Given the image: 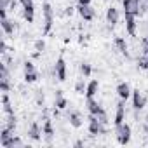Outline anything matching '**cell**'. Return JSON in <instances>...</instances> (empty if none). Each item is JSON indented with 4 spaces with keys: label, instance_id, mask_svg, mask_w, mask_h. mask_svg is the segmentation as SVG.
I'll use <instances>...</instances> for the list:
<instances>
[{
    "label": "cell",
    "instance_id": "d6a6232c",
    "mask_svg": "<svg viewBox=\"0 0 148 148\" xmlns=\"http://www.w3.org/2000/svg\"><path fill=\"white\" fill-rule=\"evenodd\" d=\"M141 52L146 56L148 54V37H143L141 38Z\"/></svg>",
    "mask_w": 148,
    "mask_h": 148
},
{
    "label": "cell",
    "instance_id": "9a60e30c",
    "mask_svg": "<svg viewBox=\"0 0 148 148\" xmlns=\"http://www.w3.org/2000/svg\"><path fill=\"white\" fill-rule=\"evenodd\" d=\"M54 96H56V98H54V108H58V110H66L68 99L63 96V91H56Z\"/></svg>",
    "mask_w": 148,
    "mask_h": 148
},
{
    "label": "cell",
    "instance_id": "cb8c5ba5",
    "mask_svg": "<svg viewBox=\"0 0 148 148\" xmlns=\"http://www.w3.org/2000/svg\"><path fill=\"white\" fill-rule=\"evenodd\" d=\"M80 73H82L84 79H89V77L92 75V66H91L89 63H82V64H80Z\"/></svg>",
    "mask_w": 148,
    "mask_h": 148
},
{
    "label": "cell",
    "instance_id": "5b68a950",
    "mask_svg": "<svg viewBox=\"0 0 148 148\" xmlns=\"http://www.w3.org/2000/svg\"><path fill=\"white\" fill-rule=\"evenodd\" d=\"M145 105H146V96H145L139 89H134V91H132V108H134V112L143 110Z\"/></svg>",
    "mask_w": 148,
    "mask_h": 148
},
{
    "label": "cell",
    "instance_id": "ffe728a7",
    "mask_svg": "<svg viewBox=\"0 0 148 148\" xmlns=\"http://www.w3.org/2000/svg\"><path fill=\"white\" fill-rule=\"evenodd\" d=\"M98 91H99V82H98V80H91V82L87 84L86 96H87V98H94V96L98 94Z\"/></svg>",
    "mask_w": 148,
    "mask_h": 148
},
{
    "label": "cell",
    "instance_id": "4316f807",
    "mask_svg": "<svg viewBox=\"0 0 148 148\" xmlns=\"http://www.w3.org/2000/svg\"><path fill=\"white\" fill-rule=\"evenodd\" d=\"M0 89H2V92H9L11 91V79H0Z\"/></svg>",
    "mask_w": 148,
    "mask_h": 148
},
{
    "label": "cell",
    "instance_id": "2e32d148",
    "mask_svg": "<svg viewBox=\"0 0 148 148\" xmlns=\"http://www.w3.org/2000/svg\"><path fill=\"white\" fill-rule=\"evenodd\" d=\"M68 122H70V125L71 127H75V129H80L82 127V117H80V113L79 112H70L68 113Z\"/></svg>",
    "mask_w": 148,
    "mask_h": 148
},
{
    "label": "cell",
    "instance_id": "74e56055",
    "mask_svg": "<svg viewBox=\"0 0 148 148\" xmlns=\"http://www.w3.org/2000/svg\"><path fill=\"white\" fill-rule=\"evenodd\" d=\"M64 14H66V16H71V14H73V7H66Z\"/></svg>",
    "mask_w": 148,
    "mask_h": 148
},
{
    "label": "cell",
    "instance_id": "7c38bea8",
    "mask_svg": "<svg viewBox=\"0 0 148 148\" xmlns=\"http://www.w3.org/2000/svg\"><path fill=\"white\" fill-rule=\"evenodd\" d=\"M115 91H117V96H119L120 99H124V101H125V99H127L129 96H132L131 86H129L127 82H120V84L117 86V89H115Z\"/></svg>",
    "mask_w": 148,
    "mask_h": 148
},
{
    "label": "cell",
    "instance_id": "8d00e7d4",
    "mask_svg": "<svg viewBox=\"0 0 148 148\" xmlns=\"http://www.w3.org/2000/svg\"><path fill=\"white\" fill-rule=\"evenodd\" d=\"M7 18V9H0V19H5Z\"/></svg>",
    "mask_w": 148,
    "mask_h": 148
},
{
    "label": "cell",
    "instance_id": "484cf974",
    "mask_svg": "<svg viewBox=\"0 0 148 148\" xmlns=\"http://www.w3.org/2000/svg\"><path fill=\"white\" fill-rule=\"evenodd\" d=\"M44 101H45L44 91H42V89H37V91H35V103H37L38 106H44Z\"/></svg>",
    "mask_w": 148,
    "mask_h": 148
},
{
    "label": "cell",
    "instance_id": "603a6c76",
    "mask_svg": "<svg viewBox=\"0 0 148 148\" xmlns=\"http://www.w3.org/2000/svg\"><path fill=\"white\" fill-rule=\"evenodd\" d=\"M40 79V75H38V71L35 70V71H26L25 73V82L26 84H33V82H37Z\"/></svg>",
    "mask_w": 148,
    "mask_h": 148
},
{
    "label": "cell",
    "instance_id": "f1b7e54d",
    "mask_svg": "<svg viewBox=\"0 0 148 148\" xmlns=\"http://www.w3.org/2000/svg\"><path fill=\"white\" fill-rule=\"evenodd\" d=\"M138 5H139V16H145L148 12V2L146 0H138Z\"/></svg>",
    "mask_w": 148,
    "mask_h": 148
},
{
    "label": "cell",
    "instance_id": "d6986e66",
    "mask_svg": "<svg viewBox=\"0 0 148 148\" xmlns=\"http://www.w3.org/2000/svg\"><path fill=\"white\" fill-rule=\"evenodd\" d=\"M23 18H25L26 23H33L35 21V7H33V4L23 7Z\"/></svg>",
    "mask_w": 148,
    "mask_h": 148
},
{
    "label": "cell",
    "instance_id": "d4e9b609",
    "mask_svg": "<svg viewBox=\"0 0 148 148\" xmlns=\"http://www.w3.org/2000/svg\"><path fill=\"white\" fill-rule=\"evenodd\" d=\"M86 89H87V84H86L82 79L75 82V92H77V94H86Z\"/></svg>",
    "mask_w": 148,
    "mask_h": 148
},
{
    "label": "cell",
    "instance_id": "8992f818",
    "mask_svg": "<svg viewBox=\"0 0 148 148\" xmlns=\"http://www.w3.org/2000/svg\"><path fill=\"white\" fill-rule=\"evenodd\" d=\"M122 9L124 14H132V16H139V5L138 0H122Z\"/></svg>",
    "mask_w": 148,
    "mask_h": 148
},
{
    "label": "cell",
    "instance_id": "9c48e42d",
    "mask_svg": "<svg viewBox=\"0 0 148 148\" xmlns=\"http://www.w3.org/2000/svg\"><path fill=\"white\" fill-rule=\"evenodd\" d=\"M119 19H120V12H119V9L113 7V5H110V7L106 9V23L113 28V26L119 23Z\"/></svg>",
    "mask_w": 148,
    "mask_h": 148
},
{
    "label": "cell",
    "instance_id": "f546056e",
    "mask_svg": "<svg viewBox=\"0 0 148 148\" xmlns=\"http://www.w3.org/2000/svg\"><path fill=\"white\" fill-rule=\"evenodd\" d=\"M138 66L141 68V70H148V58L143 54L141 58H138Z\"/></svg>",
    "mask_w": 148,
    "mask_h": 148
},
{
    "label": "cell",
    "instance_id": "277c9868",
    "mask_svg": "<svg viewBox=\"0 0 148 148\" xmlns=\"http://www.w3.org/2000/svg\"><path fill=\"white\" fill-rule=\"evenodd\" d=\"M89 132H91V136H99V134H105V132H106L105 125H103V124L98 120V117L92 115V113H89Z\"/></svg>",
    "mask_w": 148,
    "mask_h": 148
},
{
    "label": "cell",
    "instance_id": "44dd1931",
    "mask_svg": "<svg viewBox=\"0 0 148 148\" xmlns=\"http://www.w3.org/2000/svg\"><path fill=\"white\" fill-rule=\"evenodd\" d=\"M2 105H4V112L7 115H14V110H12V105H11V99H9V94L7 92L2 94Z\"/></svg>",
    "mask_w": 148,
    "mask_h": 148
},
{
    "label": "cell",
    "instance_id": "4fadbf2b",
    "mask_svg": "<svg viewBox=\"0 0 148 148\" xmlns=\"http://www.w3.org/2000/svg\"><path fill=\"white\" fill-rule=\"evenodd\" d=\"M113 45H115V49H117L120 54H124L125 58H129V45H127L125 38H122V37H115Z\"/></svg>",
    "mask_w": 148,
    "mask_h": 148
},
{
    "label": "cell",
    "instance_id": "52a82bcc",
    "mask_svg": "<svg viewBox=\"0 0 148 148\" xmlns=\"http://www.w3.org/2000/svg\"><path fill=\"white\" fill-rule=\"evenodd\" d=\"M77 12H79V16H80L84 21H92V19L96 18V11L92 9V5H80V4H79Z\"/></svg>",
    "mask_w": 148,
    "mask_h": 148
},
{
    "label": "cell",
    "instance_id": "f35d334b",
    "mask_svg": "<svg viewBox=\"0 0 148 148\" xmlns=\"http://www.w3.org/2000/svg\"><path fill=\"white\" fill-rule=\"evenodd\" d=\"M146 58H148V54H146Z\"/></svg>",
    "mask_w": 148,
    "mask_h": 148
},
{
    "label": "cell",
    "instance_id": "ab89813d",
    "mask_svg": "<svg viewBox=\"0 0 148 148\" xmlns=\"http://www.w3.org/2000/svg\"><path fill=\"white\" fill-rule=\"evenodd\" d=\"M146 2H148V0H146Z\"/></svg>",
    "mask_w": 148,
    "mask_h": 148
},
{
    "label": "cell",
    "instance_id": "ba28073f",
    "mask_svg": "<svg viewBox=\"0 0 148 148\" xmlns=\"http://www.w3.org/2000/svg\"><path fill=\"white\" fill-rule=\"evenodd\" d=\"M42 127H40V124L38 122H32L30 124V127H28V138L32 139V141H40L42 139Z\"/></svg>",
    "mask_w": 148,
    "mask_h": 148
},
{
    "label": "cell",
    "instance_id": "5bb4252c",
    "mask_svg": "<svg viewBox=\"0 0 148 148\" xmlns=\"http://www.w3.org/2000/svg\"><path fill=\"white\" fill-rule=\"evenodd\" d=\"M113 122H115V125L125 122V105H124V99H120L117 103V112H115V120Z\"/></svg>",
    "mask_w": 148,
    "mask_h": 148
},
{
    "label": "cell",
    "instance_id": "7a4b0ae2",
    "mask_svg": "<svg viewBox=\"0 0 148 148\" xmlns=\"http://www.w3.org/2000/svg\"><path fill=\"white\" fill-rule=\"evenodd\" d=\"M115 136H117V143H119V145H127V143L131 141V136H132L131 125L125 124V122L115 125Z\"/></svg>",
    "mask_w": 148,
    "mask_h": 148
},
{
    "label": "cell",
    "instance_id": "83f0119b",
    "mask_svg": "<svg viewBox=\"0 0 148 148\" xmlns=\"http://www.w3.org/2000/svg\"><path fill=\"white\" fill-rule=\"evenodd\" d=\"M5 127H9L11 131H14V129H16V115H7Z\"/></svg>",
    "mask_w": 148,
    "mask_h": 148
},
{
    "label": "cell",
    "instance_id": "e0dca14e",
    "mask_svg": "<svg viewBox=\"0 0 148 148\" xmlns=\"http://www.w3.org/2000/svg\"><path fill=\"white\" fill-rule=\"evenodd\" d=\"M0 25H2V30H4V33L5 35H14V32H16V28H18V25H16V21H11V19H2V23H0Z\"/></svg>",
    "mask_w": 148,
    "mask_h": 148
},
{
    "label": "cell",
    "instance_id": "1f68e13d",
    "mask_svg": "<svg viewBox=\"0 0 148 148\" xmlns=\"http://www.w3.org/2000/svg\"><path fill=\"white\" fill-rule=\"evenodd\" d=\"M44 49H45V42L42 40V38H38V40H35V51L37 52H44Z\"/></svg>",
    "mask_w": 148,
    "mask_h": 148
},
{
    "label": "cell",
    "instance_id": "e575fe53",
    "mask_svg": "<svg viewBox=\"0 0 148 148\" xmlns=\"http://www.w3.org/2000/svg\"><path fill=\"white\" fill-rule=\"evenodd\" d=\"M12 0H0V9H9Z\"/></svg>",
    "mask_w": 148,
    "mask_h": 148
},
{
    "label": "cell",
    "instance_id": "d590c367",
    "mask_svg": "<svg viewBox=\"0 0 148 148\" xmlns=\"http://www.w3.org/2000/svg\"><path fill=\"white\" fill-rule=\"evenodd\" d=\"M77 2H79L80 5H91V4H92V0H77Z\"/></svg>",
    "mask_w": 148,
    "mask_h": 148
},
{
    "label": "cell",
    "instance_id": "8fae6325",
    "mask_svg": "<svg viewBox=\"0 0 148 148\" xmlns=\"http://www.w3.org/2000/svg\"><path fill=\"white\" fill-rule=\"evenodd\" d=\"M42 132H44V136H45V139L51 143L52 141V136L56 134V131H54V125H52V120L49 119V117H45L44 119V125H42Z\"/></svg>",
    "mask_w": 148,
    "mask_h": 148
},
{
    "label": "cell",
    "instance_id": "836d02e7",
    "mask_svg": "<svg viewBox=\"0 0 148 148\" xmlns=\"http://www.w3.org/2000/svg\"><path fill=\"white\" fill-rule=\"evenodd\" d=\"M23 70H25V73H26V71H35V64H33L32 61H25Z\"/></svg>",
    "mask_w": 148,
    "mask_h": 148
},
{
    "label": "cell",
    "instance_id": "7402d4cb",
    "mask_svg": "<svg viewBox=\"0 0 148 148\" xmlns=\"http://www.w3.org/2000/svg\"><path fill=\"white\" fill-rule=\"evenodd\" d=\"M14 146H23V141H21V138H18V136H12L7 143H4L2 145V148H14Z\"/></svg>",
    "mask_w": 148,
    "mask_h": 148
},
{
    "label": "cell",
    "instance_id": "30bf717a",
    "mask_svg": "<svg viewBox=\"0 0 148 148\" xmlns=\"http://www.w3.org/2000/svg\"><path fill=\"white\" fill-rule=\"evenodd\" d=\"M125 18V30L131 37H136V32H138V23H136V16L132 14H124Z\"/></svg>",
    "mask_w": 148,
    "mask_h": 148
},
{
    "label": "cell",
    "instance_id": "4dcf8cb0",
    "mask_svg": "<svg viewBox=\"0 0 148 148\" xmlns=\"http://www.w3.org/2000/svg\"><path fill=\"white\" fill-rule=\"evenodd\" d=\"M96 117H98V120H99V122H101L103 125H106V124H108V113H106L105 110H101V112H99V113H98Z\"/></svg>",
    "mask_w": 148,
    "mask_h": 148
},
{
    "label": "cell",
    "instance_id": "3957f363",
    "mask_svg": "<svg viewBox=\"0 0 148 148\" xmlns=\"http://www.w3.org/2000/svg\"><path fill=\"white\" fill-rule=\"evenodd\" d=\"M54 77L59 82H64L66 80V61H64L63 56H59L56 59V63H54Z\"/></svg>",
    "mask_w": 148,
    "mask_h": 148
},
{
    "label": "cell",
    "instance_id": "6da1fadb",
    "mask_svg": "<svg viewBox=\"0 0 148 148\" xmlns=\"http://www.w3.org/2000/svg\"><path fill=\"white\" fill-rule=\"evenodd\" d=\"M42 14H44V28H42V35H49L52 26H54V11L52 5L49 2H44L42 5Z\"/></svg>",
    "mask_w": 148,
    "mask_h": 148
},
{
    "label": "cell",
    "instance_id": "ac0fdd59",
    "mask_svg": "<svg viewBox=\"0 0 148 148\" xmlns=\"http://www.w3.org/2000/svg\"><path fill=\"white\" fill-rule=\"evenodd\" d=\"M103 110V106L94 99V98H87V112L92 113V115H98L99 112Z\"/></svg>",
    "mask_w": 148,
    "mask_h": 148
}]
</instances>
